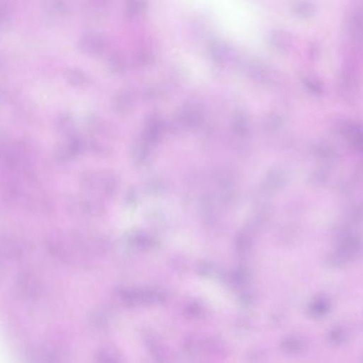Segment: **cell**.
Segmentation results:
<instances>
[{
    "label": "cell",
    "instance_id": "obj_2",
    "mask_svg": "<svg viewBox=\"0 0 363 363\" xmlns=\"http://www.w3.org/2000/svg\"><path fill=\"white\" fill-rule=\"evenodd\" d=\"M358 86L357 71L353 65L347 63L342 68L339 79L340 92L343 97L348 99L355 97Z\"/></svg>",
    "mask_w": 363,
    "mask_h": 363
},
{
    "label": "cell",
    "instance_id": "obj_1",
    "mask_svg": "<svg viewBox=\"0 0 363 363\" xmlns=\"http://www.w3.org/2000/svg\"><path fill=\"white\" fill-rule=\"evenodd\" d=\"M336 131L348 141L351 147L363 154V124L357 121L344 120L338 122Z\"/></svg>",
    "mask_w": 363,
    "mask_h": 363
},
{
    "label": "cell",
    "instance_id": "obj_3",
    "mask_svg": "<svg viewBox=\"0 0 363 363\" xmlns=\"http://www.w3.org/2000/svg\"><path fill=\"white\" fill-rule=\"evenodd\" d=\"M348 34L353 44L356 46L362 45L363 42V9L361 7L353 9L348 21Z\"/></svg>",
    "mask_w": 363,
    "mask_h": 363
},
{
    "label": "cell",
    "instance_id": "obj_6",
    "mask_svg": "<svg viewBox=\"0 0 363 363\" xmlns=\"http://www.w3.org/2000/svg\"><path fill=\"white\" fill-rule=\"evenodd\" d=\"M99 363H120L118 356L114 351L104 350L99 355Z\"/></svg>",
    "mask_w": 363,
    "mask_h": 363
},
{
    "label": "cell",
    "instance_id": "obj_5",
    "mask_svg": "<svg viewBox=\"0 0 363 363\" xmlns=\"http://www.w3.org/2000/svg\"><path fill=\"white\" fill-rule=\"evenodd\" d=\"M295 10L299 17L307 19L314 15L316 11V6L309 1H303L297 4Z\"/></svg>",
    "mask_w": 363,
    "mask_h": 363
},
{
    "label": "cell",
    "instance_id": "obj_4",
    "mask_svg": "<svg viewBox=\"0 0 363 363\" xmlns=\"http://www.w3.org/2000/svg\"><path fill=\"white\" fill-rule=\"evenodd\" d=\"M303 84H304L305 88L314 95L322 96L324 92L323 85L317 79H314L312 78H304L303 79Z\"/></svg>",
    "mask_w": 363,
    "mask_h": 363
}]
</instances>
